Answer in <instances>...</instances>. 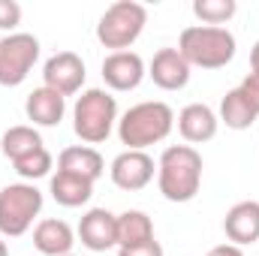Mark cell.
<instances>
[{"mask_svg":"<svg viewBox=\"0 0 259 256\" xmlns=\"http://www.w3.org/2000/svg\"><path fill=\"white\" fill-rule=\"evenodd\" d=\"M118 124V100L103 88H88L72 106V130L84 145H100Z\"/></svg>","mask_w":259,"mask_h":256,"instance_id":"obj_4","label":"cell"},{"mask_svg":"<svg viewBox=\"0 0 259 256\" xmlns=\"http://www.w3.org/2000/svg\"><path fill=\"white\" fill-rule=\"evenodd\" d=\"M145 24H148V9L142 3L118 0L100 15L97 39H100V46H106L112 52H130V46L142 36Z\"/></svg>","mask_w":259,"mask_h":256,"instance_id":"obj_5","label":"cell"},{"mask_svg":"<svg viewBox=\"0 0 259 256\" xmlns=\"http://www.w3.org/2000/svg\"><path fill=\"white\" fill-rule=\"evenodd\" d=\"M178 52L190 66L202 69H220L232 64L235 58V36L226 27H208V24H193L184 27L178 36Z\"/></svg>","mask_w":259,"mask_h":256,"instance_id":"obj_3","label":"cell"},{"mask_svg":"<svg viewBox=\"0 0 259 256\" xmlns=\"http://www.w3.org/2000/svg\"><path fill=\"white\" fill-rule=\"evenodd\" d=\"M21 24V6L15 0H0V30H15Z\"/></svg>","mask_w":259,"mask_h":256,"instance_id":"obj_24","label":"cell"},{"mask_svg":"<svg viewBox=\"0 0 259 256\" xmlns=\"http://www.w3.org/2000/svg\"><path fill=\"white\" fill-rule=\"evenodd\" d=\"M238 91L247 97V103L256 109V115H259V72H250V75H244V81L238 84Z\"/></svg>","mask_w":259,"mask_h":256,"instance_id":"obj_25","label":"cell"},{"mask_svg":"<svg viewBox=\"0 0 259 256\" xmlns=\"http://www.w3.org/2000/svg\"><path fill=\"white\" fill-rule=\"evenodd\" d=\"M39 148H46V145H42V136L33 127H27V124L9 127L3 133V139H0V151H3V157H6L9 163L21 160V157H27V154H33V151H39Z\"/></svg>","mask_w":259,"mask_h":256,"instance_id":"obj_21","label":"cell"},{"mask_svg":"<svg viewBox=\"0 0 259 256\" xmlns=\"http://www.w3.org/2000/svg\"><path fill=\"white\" fill-rule=\"evenodd\" d=\"M148 75L160 91H181L190 81V64L178 49H160L148 66Z\"/></svg>","mask_w":259,"mask_h":256,"instance_id":"obj_13","label":"cell"},{"mask_svg":"<svg viewBox=\"0 0 259 256\" xmlns=\"http://www.w3.org/2000/svg\"><path fill=\"white\" fill-rule=\"evenodd\" d=\"M145 75H148L145 61H142L136 52H112V55H106V61H103V81H106L112 91H118V94L136 91Z\"/></svg>","mask_w":259,"mask_h":256,"instance_id":"obj_11","label":"cell"},{"mask_svg":"<svg viewBox=\"0 0 259 256\" xmlns=\"http://www.w3.org/2000/svg\"><path fill=\"white\" fill-rule=\"evenodd\" d=\"M66 256H72V253H66Z\"/></svg>","mask_w":259,"mask_h":256,"instance_id":"obj_30","label":"cell"},{"mask_svg":"<svg viewBox=\"0 0 259 256\" xmlns=\"http://www.w3.org/2000/svg\"><path fill=\"white\" fill-rule=\"evenodd\" d=\"M112 184L118 190H127V193H136V190H145L151 181H154V160L145 154V151H124L112 160Z\"/></svg>","mask_w":259,"mask_h":256,"instance_id":"obj_9","label":"cell"},{"mask_svg":"<svg viewBox=\"0 0 259 256\" xmlns=\"http://www.w3.org/2000/svg\"><path fill=\"white\" fill-rule=\"evenodd\" d=\"M256 109L247 103V97L238 91V88H232V91H226V97L220 100V121L226 124L229 130H250L256 124Z\"/></svg>","mask_w":259,"mask_h":256,"instance_id":"obj_20","label":"cell"},{"mask_svg":"<svg viewBox=\"0 0 259 256\" xmlns=\"http://www.w3.org/2000/svg\"><path fill=\"white\" fill-rule=\"evenodd\" d=\"M84 75H88L84 61H81L75 52H58V55H52V58L46 61V66H42L46 88L58 91L61 97L78 94L81 84H84Z\"/></svg>","mask_w":259,"mask_h":256,"instance_id":"obj_8","label":"cell"},{"mask_svg":"<svg viewBox=\"0 0 259 256\" xmlns=\"http://www.w3.org/2000/svg\"><path fill=\"white\" fill-rule=\"evenodd\" d=\"M39 61V39L33 33H9L0 39V84L3 88H18L33 64Z\"/></svg>","mask_w":259,"mask_h":256,"instance_id":"obj_7","label":"cell"},{"mask_svg":"<svg viewBox=\"0 0 259 256\" xmlns=\"http://www.w3.org/2000/svg\"><path fill=\"white\" fill-rule=\"evenodd\" d=\"M250 66H253V72H259V39L253 42V49H250Z\"/></svg>","mask_w":259,"mask_h":256,"instance_id":"obj_28","label":"cell"},{"mask_svg":"<svg viewBox=\"0 0 259 256\" xmlns=\"http://www.w3.org/2000/svg\"><path fill=\"white\" fill-rule=\"evenodd\" d=\"M235 12H238L235 0H193V15L202 24H208V27L226 24Z\"/></svg>","mask_w":259,"mask_h":256,"instance_id":"obj_22","label":"cell"},{"mask_svg":"<svg viewBox=\"0 0 259 256\" xmlns=\"http://www.w3.org/2000/svg\"><path fill=\"white\" fill-rule=\"evenodd\" d=\"M64 112H66V97H61L58 91H52L46 84L30 91V97L24 103V115L33 127H58L64 121Z\"/></svg>","mask_w":259,"mask_h":256,"instance_id":"obj_15","label":"cell"},{"mask_svg":"<svg viewBox=\"0 0 259 256\" xmlns=\"http://www.w3.org/2000/svg\"><path fill=\"white\" fill-rule=\"evenodd\" d=\"M220 127V118L214 115L211 106L205 103H190L178 112V133L184 136V142L190 145H202V142H211L217 136Z\"/></svg>","mask_w":259,"mask_h":256,"instance_id":"obj_14","label":"cell"},{"mask_svg":"<svg viewBox=\"0 0 259 256\" xmlns=\"http://www.w3.org/2000/svg\"><path fill=\"white\" fill-rule=\"evenodd\" d=\"M12 169H15L24 181L46 178V175L52 172V154H49V148H39V151H33V154H27V157L15 160V163H12Z\"/></svg>","mask_w":259,"mask_h":256,"instance_id":"obj_23","label":"cell"},{"mask_svg":"<svg viewBox=\"0 0 259 256\" xmlns=\"http://www.w3.org/2000/svg\"><path fill=\"white\" fill-rule=\"evenodd\" d=\"M33 244L42 256H66L75 244V232L66 220L58 217H49V220H39L36 229H33Z\"/></svg>","mask_w":259,"mask_h":256,"instance_id":"obj_16","label":"cell"},{"mask_svg":"<svg viewBox=\"0 0 259 256\" xmlns=\"http://www.w3.org/2000/svg\"><path fill=\"white\" fill-rule=\"evenodd\" d=\"M175 127V112L172 106L160 103V100H148V103H136L118 118V139L121 145H127V151H145L148 145L163 142Z\"/></svg>","mask_w":259,"mask_h":256,"instance_id":"obj_2","label":"cell"},{"mask_svg":"<svg viewBox=\"0 0 259 256\" xmlns=\"http://www.w3.org/2000/svg\"><path fill=\"white\" fill-rule=\"evenodd\" d=\"M208 256H244L241 253V247H235V244H217V247H211Z\"/></svg>","mask_w":259,"mask_h":256,"instance_id":"obj_27","label":"cell"},{"mask_svg":"<svg viewBox=\"0 0 259 256\" xmlns=\"http://www.w3.org/2000/svg\"><path fill=\"white\" fill-rule=\"evenodd\" d=\"M157 187L169 202H190L202 187V154L193 145H169L157 163Z\"/></svg>","mask_w":259,"mask_h":256,"instance_id":"obj_1","label":"cell"},{"mask_svg":"<svg viewBox=\"0 0 259 256\" xmlns=\"http://www.w3.org/2000/svg\"><path fill=\"white\" fill-rule=\"evenodd\" d=\"M78 238L94 253H106L118 247V214L106 208H91L78 223Z\"/></svg>","mask_w":259,"mask_h":256,"instance_id":"obj_10","label":"cell"},{"mask_svg":"<svg viewBox=\"0 0 259 256\" xmlns=\"http://www.w3.org/2000/svg\"><path fill=\"white\" fill-rule=\"evenodd\" d=\"M42 211V193L27 181L18 184H6L0 190V235L6 238H18L24 235L33 220Z\"/></svg>","mask_w":259,"mask_h":256,"instance_id":"obj_6","label":"cell"},{"mask_svg":"<svg viewBox=\"0 0 259 256\" xmlns=\"http://www.w3.org/2000/svg\"><path fill=\"white\" fill-rule=\"evenodd\" d=\"M58 169L61 172H69V175H78V178H88V181L97 184V178L106 172V160L91 145H72V148H64L61 151Z\"/></svg>","mask_w":259,"mask_h":256,"instance_id":"obj_17","label":"cell"},{"mask_svg":"<svg viewBox=\"0 0 259 256\" xmlns=\"http://www.w3.org/2000/svg\"><path fill=\"white\" fill-rule=\"evenodd\" d=\"M223 232L229 238V244L244 247V244H256L259 241V202L244 199L235 202L226 217H223Z\"/></svg>","mask_w":259,"mask_h":256,"instance_id":"obj_12","label":"cell"},{"mask_svg":"<svg viewBox=\"0 0 259 256\" xmlns=\"http://www.w3.org/2000/svg\"><path fill=\"white\" fill-rule=\"evenodd\" d=\"M118 256H163L160 241H148V244H136V247H118Z\"/></svg>","mask_w":259,"mask_h":256,"instance_id":"obj_26","label":"cell"},{"mask_svg":"<svg viewBox=\"0 0 259 256\" xmlns=\"http://www.w3.org/2000/svg\"><path fill=\"white\" fill-rule=\"evenodd\" d=\"M148 241H154V220L145 211L130 208L118 214V247H136Z\"/></svg>","mask_w":259,"mask_h":256,"instance_id":"obj_19","label":"cell"},{"mask_svg":"<svg viewBox=\"0 0 259 256\" xmlns=\"http://www.w3.org/2000/svg\"><path fill=\"white\" fill-rule=\"evenodd\" d=\"M0 256H9V247H6V241L0 238Z\"/></svg>","mask_w":259,"mask_h":256,"instance_id":"obj_29","label":"cell"},{"mask_svg":"<svg viewBox=\"0 0 259 256\" xmlns=\"http://www.w3.org/2000/svg\"><path fill=\"white\" fill-rule=\"evenodd\" d=\"M49 193H52V199H55L58 205H64V208H78V205L91 202V196H94V181L58 169V175H52Z\"/></svg>","mask_w":259,"mask_h":256,"instance_id":"obj_18","label":"cell"}]
</instances>
